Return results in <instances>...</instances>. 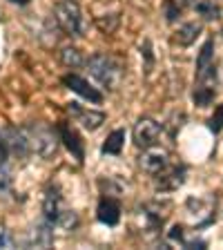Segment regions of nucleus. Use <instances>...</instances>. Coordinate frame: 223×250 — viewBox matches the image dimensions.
Masks as SVG:
<instances>
[{"instance_id":"obj_1","label":"nucleus","mask_w":223,"mask_h":250,"mask_svg":"<svg viewBox=\"0 0 223 250\" xmlns=\"http://www.w3.org/2000/svg\"><path fill=\"white\" fill-rule=\"evenodd\" d=\"M27 136H29L31 143V154H36L42 161H52L54 156L58 154V147H61V132H58V125H47L42 121H31L25 125Z\"/></svg>"},{"instance_id":"obj_2","label":"nucleus","mask_w":223,"mask_h":250,"mask_svg":"<svg viewBox=\"0 0 223 250\" xmlns=\"http://www.w3.org/2000/svg\"><path fill=\"white\" fill-rule=\"evenodd\" d=\"M89 69V76L105 89H116L123 78V65L116 61L114 56H109L105 52H96L85 61Z\"/></svg>"},{"instance_id":"obj_3","label":"nucleus","mask_w":223,"mask_h":250,"mask_svg":"<svg viewBox=\"0 0 223 250\" xmlns=\"http://www.w3.org/2000/svg\"><path fill=\"white\" fill-rule=\"evenodd\" d=\"M54 22L69 38L85 36V29H87L83 11H81V5H78L76 0H58L56 5H54Z\"/></svg>"},{"instance_id":"obj_4","label":"nucleus","mask_w":223,"mask_h":250,"mask_svg":"<svg viewBox=\"0 0 223 250\" xmlns=\"http://www.w3.org/2000/svg\"><path fill=\"white\" fill-rule=\"evenodd\" d=\"M161 134H163V125L159 121L150 119V116H141L132 127V141L139 150H150L161 143Z\"/></svg>"},{"instance_id":"obj_5","label":"nucleus","mask_w":223,"mask_h":250,"mask_svg":"<svg viewBox=\"0 0 223 250\" xmlns=\"http://www.w3.org/2000/svg\"><path fill=\"white\" fill-rule=\"evenodd\" d=\"M214 41L203 42L197 58V83L194 85H217V62H214Z\"/></svg>"},{"instance_id":"obj_6","label":"nucleus","mask_w":223,"mask_h":250,"mask_svg":"<svg viewBox=\"0 0 223 250\" xmlns=\"http://www.w3.org/2000/svg\"><path fill=\"white\" fill-rule=\"evenodd\" d=\"M187 177V166L185 163H174V166L165 167L154 177V188L156 192H174L185 183Z\"/></svg>"},{"instance_id":"obj_7","label":"nucleus","mask_w":223,"mask_h":250,"mask_svg":"<svg viewBox=\"0 0 223 250\" xmlns=\"http://www.w3.org/2000/svg\"><path fill=\"white\" fill-rule=\"evenodd\" d=\"M58 132H61V141L62 146L69 150V154L76 159L78 166H83L85 163V143H83V136H81V132L74 127L69 121H62V123H58Z\"/></svg>"},{"instance_id":"obj_8","label":"nucleus","mask_w":223,"mask_h":250,"mask_svg":"<svg viewBox=\"0 0 223 250\" xmlns=\"http://www.w3.org/2000/svg\"><path fill=\"white\" fill-rule=\"evenodd\" d=\"M5 141H7V147H9V154L18 156V159H27L31 154V143H29V136H27L25 127H18V125H7L5 130Z\"/></svg>"},{"instance_id":"obj_9","label":"nucleus","mask_w":223,"mask_h":250,"mask_svg":"<svg viewBox=\"0 0 223 250\" xmlns=\"http://www.w3.org/2000/svg\"><path fill=\"white\" fill-rule=\"evenodd\" d=\"M67 112L76 119V123H81V127L87 132H94L99 130L101 125L105 123V112H99V109H85L81 103H76V101H72V103H67Z\"/></svg>"},{"instance_id":"obj_10","label":"nucleus","mask_w":223,"mask_h":250,"mask_svg":"<svg viewBox=\"0 0 223 250\" xmlns=\"http://www.w3.org/2000/svg\"><path fill=\"white\" fill-rule=\"evenodd\" d=\"M62 85L67 89H72L74 94H78L81 99H85V101H89V103H94V105H101L103 103V94L99 92L96 87H92L89 85V81H85L83 76H78V74H65L62 76Z\"/></svg>"},{"instance_id":"obj_11","label":"nucleus","mask_w":223,"mask_h":250,"mask_svg":"<svg viewBox=\"0 0 223 250\" xmlns=\"http://www.w3.org/2000/svg\"><path fill=\"white\" fill-rule=\"evenodd\" d=\"M139 166L143 172H147L150 177H156L159 172H163L165 167L172 166L170 154L165 150H159V147H150V150H143L139 159Z\"/></svg>"},{"instance_id":"obj_12","label":"nucleus","mask_w":223,"mask_h":250,"mask_svg":"<svg viewBox=\"0 0 223 250\" xmlns=\"http://www.w3.org/2000/svg\"><path fill=\"white\" fill-rule=\"evenodd\" d=\"M27 248H52L54 246V224H49L47 219H41L38 224L31 226L25 239Z\"/></svg>"},{"instance_id":"obj_13","label":"nucleus","mask_w":223,"mask_h":250,"mask_svg":"<svg viewBox=\"0 0 223 250\" xmlns=\"http://www.w3.org/2000/svg\"><path fill=\"white\" fill-rule=\"evenodd\" d=\"M61 212H62V194H61V188H58L56 183H47L45 197H42V219H47L49 224L56 226Z\"/></svg>"},{"instance_id":"obj_14","label":"nucleus","mask_w":223,"mask_h":250,"mask_svg":"<svg viewBox=\"0 0 223 250\" xmlns=\"http://www.w3.org/2000/svg\"><path fill=\"white\" fill-rule=\"evenodd\" d=\"M96 219L105 226H119L121 221V201L119 197H107L103 194L96 208Z\"/></svg>"},{"instance_id":"obj_15","label":"nucleus","mask_w":223,"mask_h":250,"mask_svg":"<svg viewBox=\"0 0 223 250\" xmlns=\"http://www.w3.org/2000/svg\"><path fill=\"white\" fill-rule=\"evenodd\" d=\"M201 29H203V27L199 25V22H185V25H181L177 29V34H174V42H177V45H181V47H190L199 38Z\"/></svg>"},{"instance_id":"obj_16","label":"nucleus","mask_w":223,"mask_h":250,"mask_svg":"<svg viewBox=\"0 0 223 250\" xmlns=\"http://www.w3.org/2000/svg\"><path fill=\"white\" fill-rule=\"evenodd\" d=\"M141 214H143V219H145V230L150 234H159L163 230V214L159 212V210L150 208V206H143L141 208Z\"/></svg>"},{"instance_id":"obj_17","label":"nucleus","mask_w":223,"mask_h":250,"mask_svg":"<svg viewBox=\"0 0 223 250\" xmlns=\"http://www.w3.org/2000/svg\"><path fill=\"white\" fill-rule=\"evenodd\" d=\"M123 146H125V130L123 127H119V130H114L112 134L105 139L103 147H101V152L103 154H114L119 156L121 152H123Z\"/></svg>"},{"instance_id":"obj_18","label":"nucleus","mask_w":223,"mask_h":250,"mask_svg":"<svg viewBox=\"0 0 223 250\" xmlns=\"http://www.w3.org/2000/svg\"><path fill=\"white\" fill-rule=\"evenodd\" d=\"M214 96H217V87H214V85H194V92H192L194 105L208 107V105L214 101Z\"/></svg>"},{"instance_id":"obj_19","label":"nucleus","mask_w":223,"mask_h":250,"mask_svg":"<svg viewBox=\"0 0 223 250\" xmlns=\"http://www.w3.org/2000/svg\"><path fill=\"white\" fill-rule=\"evenodd\" d=\"M61 61H62V65L76 69V67H81V65L85 62V58H83V54L78 52L76 47H62L61 49Z\"/></svg>"},{"instance_id":"obj_20","label":"nucleus","mask_w":223,"mask_h":250,"mask_svg":"<svg viewBox=\"0 0 223 250\" xmlns=\"http://www.w3.org/2000/svg\"><path fill=\"white\" fill-rule=\"evenodd\" d=\"M14 190V177L7 163H0V197H9Z\"/></svg>"},{"instance_id":"obj_21","label":"nucleus","mask_w":223,"mask_h":250,"mask_svg":"<svg viewBox=\"0 0 223 250\" xmlns=\"http://www.w3.org/2000/svg\"><path fill=\"white\" fill-rule=\"evenodd\" d=\"M56 226H58V228H62V230H74L78 226V214L74 212V210H69V208H62V212H61V217H58Z\"/></svg>"},{"instance_id":"obj_22","label":"nucleus","mask_w":223,"mask_h":250,"mask_svg":"<svg viewBox=\"0 0 223 250\" xmlns=\"http://www.w3.org/2000/svg\"><path fill=\"white\" fill-rule=\"evenodd\" d=\"M197 11L205 18V21H214V18H219V7L214 5V2H210V0H199L197 2Z\"/></svg>"},{"instance_id":"obj_23","label":"nucleus","mask_w":223,"mask_h":250,"mask_svg":"<svg viewBox=\"0 0 223 250\" xmlns=\"http://www.w3.org/2000/svg\"><path fill=\"white\" fill-rule=\"evenodd\" d=\"M163 14H165L167 22H177L181 18V7H179L177 0H165L163 2Z\"/></svg>"},{"instance_id":"obj_24","label":"nucleus","mask_w":223,"mask_h":250,"mask_svg":"<svg viewBox=\"0 0 223 250\" xmlns=\"http://www.w3.org/2000/svg\"><path fill=\"white\" fill-rule=\"evenodd\" d=\"M141 56H143V61H145V74H150V69L154 67V52H152V41L150 38H145L143 41V45H141Z\"/></svg>"},{"instance_id":"obj_25","label":"nucleus","mask_w":223,"mask_h":250,"mask_svg":"<svg viewBox=\"0 0 223 250\" xmlns=\"http://www.w3.org/2000/svg\"><path fill=\"white\" fill-rule=\"evenodd\" d=\"M99 188H101V192L107 194V197H119L121 194V183H116L114 179H101L99 181Z\"/></svg>"},{"instance_id":"obj_26","label":"nucleus","mask_w":223,"mask_h":250,"mask_svg":"<svg viewBox=\"0 0 223 250\" xmlns=\"http://www.w3.org/2000/svg\"><path fill=\"white\" fill-rule=\"evenodd\" d=\"M208 127L214 134H219V132L223 130V105H219V107L214 109V114L210 116V121H208Z\"/></svg>"},{"instance_id":"obj_27","label":"nucleus","mask_w":223,"mask_h":250,"mask_svg":"<svg viewBox=\"0 0 223 250\" xmlns=\"http://www.w3.org/2000/svg\"><path fill=\"white\" fill-rule=\"evenodd\" d=\"M16 241L7 228H0V248H14Z\"/></svg>"},{"instance_id":"obj_28","label":"nucleus","mask_w":223,"mask_h":250,"mask_svg":"<svg viewBox=\"0 0 223 250\" xmlns=\"http://www.w3.org/2000/svg\"><path fill=\"white\" fill-rule=\"evenodd\" d=\"M167 239H170V241H179V244H185V234H183V228H181V226H174V228H172L170 230V232H167Z\"/></svg>"},{"instance_id":"obj_29","label":"nucleus","mask_w":223,"mask_h":250,"mask_svg":"<svg viewBox=\"0 0 223 250\" xmlns=\"http://www.w3.org/2000/svg\"><path fill=\"white\" fill-rule=\"evenodd\" d=\"M9 159V147H7V141H5V134L0 130V163H7Z\"/></svg>"},{"instance_id":"obj_30","label":"nucleus","mask_w":223,"mask_h":250,"mask_svg":"<svg viewBox=\"0 0 223 250\" xmlns=\"http://www.w3.org/2000/svg\"><path fill=\"white\" fill-rule=\"evenodd\" d=\"M11 5H18V7H25V5H29L31 0H9Z\"/></svg>"}]
</instances>
